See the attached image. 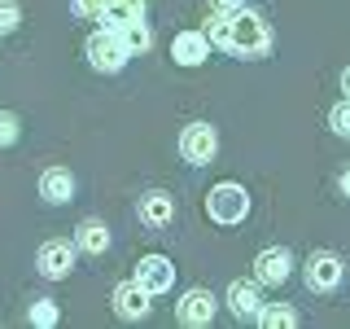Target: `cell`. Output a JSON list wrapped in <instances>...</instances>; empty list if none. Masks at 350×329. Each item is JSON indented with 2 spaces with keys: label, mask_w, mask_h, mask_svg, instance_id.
I'll return each instance as SVG.
<instances>
[{
  "label": "cell",
  "mask_w": 350,
  "mask_h": 329,
  "mask_svg": "<svg viewBox=\"0 0 350 329\" xmlns=\"http://www.w3.org/2000/svg\"><path fill=\"white\" fill-rule=\"evenodd\" d=\"M228 53H237V58H267V49H271V31H267V22H262L254 9H232L228 14V44H224Z\"/></svg>",
  "instance_id": "6da1fadb"
},
{
  "label": "cell",
  "mask_w": 350,
  "mask_h": 329,
  "mask_svg": "<svg viewBox=\"0 0 350 329\" xmlns=\"http://www.w3.org/2000/svg\"><path fill=\"white\" fill-rule=\"evenodd\" d=\"M206 211H211V219H219V224H241V219L250 215V193L241 189V184H215L211 197H206Z\"/></svg>",
  "instance_id": "7a4b0ae2"
},
{
  "label": "cell",
  "mask_w": 350,
  "mask_h": 329,
  "mask_svg": "<svg viewBox=\"0 0 350 329\" xmlns=\"http://www.w3.org/2000/svg\"><path fill=\"white\" fill-rule=\"evenodd\" d=\"M127 58H131L127 44L118 40V31H109V27L96 31V36L88 40V62H92L96 71H109V75H114V71H123V66H127Z\"/></svg>",
  "instance_id": "3957f363"
},
{
  "label": "cell",
  "mask_w": 350,
  "mask_h": 329,
  "mask_svg": "<svg viewBox=\"0 0 350 329\" xmlns=\"http://www.w3.org/2000/svg\"><path fill=\"white\" fill-rule=\"evenodd\" d=\"M215 149H219V136H215L211 123H189L180 132V154L189 162H211Z\"/></svg>",
  "instance_id": "277c9868"
},
{
  "label": "cell",
  "mask_w": 350,
  "mask_h": 329,
  "mask_svg": "<svg viewBox=\"0 0 350 329\" xmlns=\"http://www.w3.org/2000/svg\"><path fill=\"white\" fill-rule=\"evenodd\" d=\"M342 259L333 255V250H315L311 259H306V285L311 290H333V285H342Z\"/></svg>",
  "instance_id": "5b68a950"
},
{
  "label": "cell",
  "mask_w": 350,
  "mask_h": 329,
  "mask_svg": "<svg viewBox=\"0 0 350 329\" xmlns=\"http://www.w3.org/2000/svg\"><path fill=\"white\" fill-rule=\"evenodd\" d=\"M136 281L145 285L149 294H167L171 285H175V263L162 259V255H145V259H140V268H136Z\"/></svg>",
  "instance_id": "8992f818"
},
{
  "label": "cell",
  "mask_w": 350,
  "mask_h": 329,
  "mask_svg": "<svg viewBox=\"0 0 350 329\" xmlns=\"http://www.w3.org/2000/svg\"><path fill=\"white\" fill-rule=\"evenodd\" d=\"M36 268H40L49 281H62V277H70V268H75V250L66 246V241H49V246H40Z\"/></svg>",
  "instance_id": "52a82bcc"
},
{
  "label": "cell",
  "mask_w": 350,
  "mask_h": 329,
  "mask_svg": "<svg viewBox=\"0 0 350 329\" xmlns=\"http://www.w3.org/2000/svg\"><path fill=\"white\" fill-rule=\"evenodd\" d=\"M254 272H258V281H262V285H284V281H289V272H293L289 250H284V246L262 250V255L254 259Z\"/></svg>",
  "instance_id": "ba28073f"
},
{
  "label": "cell",
  "mask_w": 350,
  "mask_h": 329,
  "mask_svg": "<svg viewBox=\"0 0 350 329\" xmlns=\"http://www.w3.org/2000/svg\"><path fill=\"white\" fill-rule=\"evenodd\" d=\"M114 312L127 316V321H140V316H149V290L140 281H123L114 290Z\"/></svg>",
  "instance_id": "9c48e42d"
},
{
  "label": "cell",
  "mask_w": 350,
  "mask_h": 329,
  "mask_svg": "<svg viewBox=\"0 0 350 329\" xmlns=\"http://www.w3.org/2000/svg\"><path fill=\"white\" fill-rule=\"evenodd\" d=\"M206 53H211V40L202 36V31H180V36L171 40V58L180 66H197L206 62Z\"/></svg>",
  "instance_id": "30bf717a"
},
{
  "label": "cell",
  "mask_w": 350,
  "mask_h": 329,
  "mask_svg": "<svg viewBox=\"0 0 350 329\" xmlns=\"http://www.w3.org/2000/svg\"><path fill=\"white\" fill-rule=\"evenodd\" d=\"M70 193H75V175H70V171L49 167V171L40 175V197H44V202L62 206V202H70Z\"/></svg>",
  "instance_id": "8fae6325"
},
{
  "label": "cell",
  "mask_w": 350,
  "mask_h": 329,
  "mask_svg": "<svg viewBox=\"0 0 350 329\" xmlns=\"http://www.w3.org/2000/svg\"><path fill=\"white\" fill-rule=\"evenodd\" d=\"M180 321L184 325H211L215 321V299L206 290H189L180 299Z\"/></svg>",
  "instance_id": "7c38bea8"
},
{
  "label": "cell",
  "mask_w": 350,
  "mask_h": 329,
  "mask_svg": "<svg viewBox=\"0 0 350 329\" xmlns=\"http://www.w3.org/2000/svg\"><path fill=\"white\" fill-rule=\"evenodd\" d=\"M228 303H232V312L241 316V321H254V316H258V307H262V299H258V285L237 281L232 290H228Z\"/></svg>",
  "instance_id": "4fadbf2b"
},
{
  "label": "cell",
  "mask_w": 350,
  "mask_h": 329,
  "mask_svg": "<svg viewBox=\"0 0 350 329\" xmlns=\"http://www.w3.org/2000/svg\"><path fill=\"white\" fill-rule=\"evenodd\" d=\"M171 215H175V202L167 193H145L140 197V219L153 228H162V224H171Z\"/></svg>",
  "instance_id": "5bb4252c"
},
{
  "label": "cell",
  "mask_w": 350,
  "mask_h": 329,
  "mask_svg": "<svg viewBox=\"0 0 350 329\" xmlns=\"http://www.w3.org/2000/svg\"><path fill=\"white\" fill-rule=\"evenodd\" d=\"M118 40L127 44V53H145L149 44H153V31L145 27V14L131 18V22H123V27H118Z\"/></svg>",
  "instance_id": "9a60e30c"
},
{
  "label": "cell",
  "mask_w": 350,
  "mask_h": 329,
  "mask_svg": "<svg viewBox=\"0 0 350 329\" xmlns=\"http://www.w3.org/2000/svg\"><path fill=\"white\" fill-rule=\"evenodd\" d=\"M79 246L88 250V255H105V246H109V228L101 224V219H83V224H79Z\"/></svg>",
  "instance_id": "2e32d148"
},
{
  "label": "cell",
  "mask_w": 350,
  "mask_h": 329,
  "mask_svg": "<svg viewBox=\"0 0 350 329\" xmlns=\"http://www.w3.org/2000/svg\"><path fill=\"white\" fill-rule=\"evenodd\" d=\"M254 321L267 325V329H289V325H298V312L293 307H258Z\"/></svg>",
  "instance_id": "e0dca14e"
},
{
  "label": "cell",
  "mask_w": 350,
  "mask_h": 329,
  "mask_svg": "<svg viewBox=\"0 0 350 329\" xmlns=\"http://www.w3.org/2000/svg\"><path fill=\"white\" fill-rule=\"evenodd\" d=\"M18 22H22V9H18V0H0V36L18 31Z\"/></svg>",
  "instance_id": "ac0fdd59"
},
{
  "label": "cell",
  "mask_w": 350,
  "mask_h": 329,
  "mask_svg": "<svg viewBox=\"0 0 350 329\" xmlns=\"http://www.w3.org/2000/svg\"><path fill=\"white\" fill-rule=\"evenodd\" d=\"M31 321L44 325V329L57 325V303H53V299H36V307H31Z\"/></svg>",
  "instance_id": "d6986e66"
},
{
  "label": "cell",
  "mask_w": 350,
  "mask_h": 329,
  "mask_svg": "<svg viewBox=\"0 0 350 329\" xmlns=\"http://www.w3.org/2000/svg\"><path fill=\"white\" fill-rule=\"evenodd\" d=\"M328 123H333V132H337V136H350V97H346L342 106H333Z\"/></svg>",
  "instance_id": "ffe728a7"
},
{
  "label": "cell",
  "mask_w": 350,
  "mask_h": 329,
  "mask_svg": "<svg viewBox=\"0 0 350 329\" xmlns=\"http://www.w3.org/2000/svg\"><path fill=\"white\" fill-rule=\"evenodd\" d=\"M14 141H18V114L0 110V145H14Z\"/></svg>",
  "instance_id": "44dd1931"
},
{
  "label": "cell",
  "mask_w": 350,
  "mask_h": 329,
  "mask_svg": "<svg viewBox=\"0 0 350 329\" xmlns=\"http://www.w3.org/2000/svg\"><path fill=\"white\" fill-rule=\"evenodd\" d=\"M105 5H109V0H75V14H79V18H101Z\"/></svg>",
  "instance_id": "7402d4cb"
},
{
  "label": "cell",
  "mask_w": 350,
  "mask_h": 329,
  "mask_svg": "<svg viewBox=\"0 0 350 329\" xmlns=\"http://www.w3.org/2000/svg\"><path fill=\"white\" fill-rule=\"evenodd\" d=\"M215 14H232V9H241V0H211Z\"/></svg>",
  "instance_id": "603a6c76"
},
{
  "label": "cell",
  "mask_w": 350,
  "mask_h": 329,
  "mask_svg": "<svg viewBox=\"0 0 350 329\" xmlns=\"http://www.w3.org/2000/svg\"><path fill=\"white\" fill-rule=\"evenodd\" d=\"M118 5H127V9H140V14H145V0H118Z\"/></svg>",
  "instance_id": "cb8c5ba5"
},
{
  "label": "cell",
  "mask_w": 350,
  "mask_h": 329,
  "mask_svg": "<svg viewBox=\"0 0 350 329\" xmlns=\"http://www.w3.org/2000/svg\"><path fill=\"white\" fill-rule=\"evenodd\" d=\"M342 93L350 97V66H346V71H342Z\"/></svg>",
  "instance_id": "d4e9b609"
},
{
  "label": "cell",
  "mask_w": 350,
  "mask_h": 329,
  "mask_svg": "<svg viewBox=\"0 0 350 329\" xmlns=\"http://www.w3.org/2000/svg\"><path fill=\"white\" fill-rule=\"evenodd\" d=\"M342 189H346V193H350V171H346V175H342Z\"/></svg>",
  "instance_id": "484cf974"
}]
</instances>
